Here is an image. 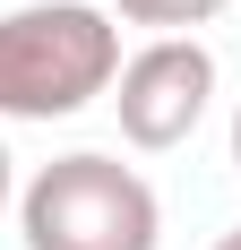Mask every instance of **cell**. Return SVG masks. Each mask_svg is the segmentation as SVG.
<instances>
[{
    "label": "cell",
    "instance_id": "7",
    "mask_svg": "<svg viewBox=\"0 0 241 250\" xmlns=\"http://www.w3.org/2000/svg\"><path fill=\"white\" fill-rule=\"evenodd\" d=\"M216 250H241V225H233V233H216Z\"/></svg>",
    "mask_w": 241,
    "mask_h": 250
},
{
    "label": "cell",
    "instance_id": "6",
    "mask_svg": "<svg viewBox=\"0 0 241 250\" xmlns=\"http://www.w3.org/2000/svg\"><path fill=\"white\" fill-rule=\"evenodd\" d=\"M233 173H241V104H233Z\"/></svg>",
    "mask_w": 241,
    "mask_h": 250
},
{
    "label": "cell",
    "instance_id": "3",
    "mask_svg": "<svg viewBox=\"0 0 241 250\" xmlns=\"http://www.w3.org/2000/svg\"><path fill=\"white\" fill-rule=\"evenodd\" d=\"M216 86H224V69H216V52L198 35H146L120 61L103 104L120 112V138L138 155H172V147H190L198 121L216 112Z\"/></svg>",
    "mask_w": 241,
    "mask_h": 250
},
{
    "label": "cell",
    "instance_id": "5",
    "mask_svg": "<svg viewBox=\"0 0 241 250\" xmlns=\"http://www.w3.org/2000/svg\"><path fill=\"white\" fill-rule=\"evenodd\" d=\"M18 207V155H9V138H0V216Z\"/></svg>",
    "mask_w": 241,
    "mask_h": 250
},
{
    "label": "cell",
    "instance_id": "2",
    "mask_svg": "<svg viewBox=\"0 0 241 250\" xmlns=\"http://www.w3.org/2000/svg\"><path fill=\"white\" fill-rule=\"evenodd\" d=\"M26 250H164V199L112 147H69L35 181H18Z\"/></svg>",
    "mask_w": 241,
    "mask_h": 250
},
{
    "label": "cell",
    "instance_id": "1",
    "mask_svg": "<svg viewBox=\"0 0 241 250\" xmlns=\"http://www.w3.org/2000/svg\"><path fill=\"white\" fill-rule=\"evenodd\" d=\"M120 18L103 0L0 9V121H78L120 78Z\"/></svg>",
    "mask_w": 241,
    "mask_h": 250
},
{
    "label": "cell",
    "instance_id": "4",
    "mask_svg": "<svg viewBox=\"0 0 241 250\" xmlns=\"http://www.w3.org/2000/svg\"><path fill=\"white\" fill-rule=\"evenodd\" d=\"M120 26H146V35H198V26H216L233 0H103Z\"/></svg>",
    "mask_w": 241,
    "mask_h": 250
}]
</instances>
